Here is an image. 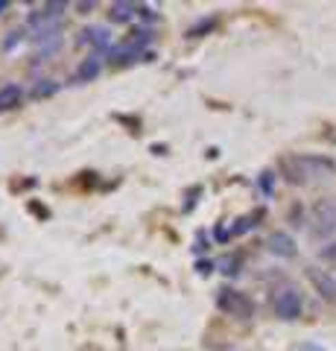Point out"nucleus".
Instances as JSON below:
<instances>
[{"label": "nucleus", "mask_w": 336, "mask_h": 351, "mask_svg": "<svg viewBox=\"0 0 336 351\" xmlns=\"http://www.w3.org/2000/svg\"><path fill=\"white\" fill-rule=\"evenodd\" d=\"M278 170L289 184H305L307 182V170H305V164H301L298 156H284L278 161Z\"/></svg>", "instance_id": "nucleus-8"}, {"label": "nucleus", "mask_w": 336, "mask_h": 351, "mask_svg": "<svg viewBox=\"0 0 336 351\" xmlns=\"http://www.w3.org/2000/svg\"><path fill=\"white\" fill-rule=\"evenodd\" d=\"M96 3H94V0H88V3H77V9H79V12L85 15V12H91V9H94Z\"/></svg>", "instance_id": "nucleus-18"}, {"label": "nucleus", "mask_w": 336, "mask_h": 351, "mask_svg": "<svg viewBox=\"0 0 336 351\" xmlns=\"http://www.w3.org/2000/svg\"><path fill=\"white\" fill-rule=\"evenodd\" d=\"M301 164H305L307 170V179L310 176H316V179H328V176L336 173V161L331 156H313V152H307V156H298Z\"/></svg>", "instance_id": "nucleus-6"}, {"label": "nucleus", "mask_w": 336, "mask_h": 351, "mask_svg": "<svg viewBox=\"0 0 336 351\" xmlns=\"http://www.w3.org/2000/svg\"><path fill=\"white\" fill-rule=\"evenodd\" d=\"M272 307H275V316H278V319L292 322V319H298V316H301L305 299H301V293H298L296 287H284V290H278Z\"/></svg>", "instance_id": "nucleus-3"}, {"label": "nucleus", "mask_w": 336, "mask_h": 351, "mask_svg": "<svg viewBox=\"0 0 336 351\" xmlns=\"http://www.w3.org/2000/svg\"><path fill=\"white\" fill-rule=\"evenodd\" d=\"M79 44H88L91 50H112L114 44H112V32H108L105 27H85L79 32Z\"/></svg>", "instance_id": "nucleus-7"}, {"label": "nucleus", "mask_w": 336, "mask_h": 351, "mask_svg": "<svg viewBox=\"0 0 336 351\" xmlns=\"http://www.w3.org/2000/svg\"><path fill=\"white\" fill-rule=\"evenodd\" d=\"M319 258H322L324 263H333V267H336V240H331L328 246L319 249Z\"/></svg>", "instance_id": "nucleus-14"}, {"label": "nucleus", "mask_w": 336, "mask_h": 351, "mask_svg": "<svg viewBox=\"0 0 336 351\" xmlns=\"http://www.w3.org/2000/svg\"><path fill=\"white\" fill-rule=\"evenodd\" d=\"M21 103H24V88L18 82L0 85V112H12V108H18Z\"/></svg>", "instance_id": "nucleus-9"}, {"label": "nucleus", "mask_w": 336, "mask_h": 351, "mask_svg": "<svg viewBox=\"0 0 336 351\" xmlns=\"http://www.w3.org/2000/svg\"><path fill=\"white\" fill-rule=\"evenodd\" d=\"M260 188H263V193H272V188H275V173L272 170L260 173Z\"/></svg>", "instance_id": "nucleus-15"}, {"label": "nucleus", "mask_w": 336, "mask_h": 351, "mask_svg": "<svg viewBox=\"0 0 336 351\" xmlns=\"http://www.w3.org/2000/svg\"><path fill=\"white\" fill-rule=\"evenodd\" d=\"M307 278L313 284V290H316L324 302H336V278L331 276L328 269H319V267H307Z\"/></svg>", "instance_id": "nucleus-4"}, {"label": "nucleus", "mask_w": 336, "mask_h": 351, "mask_svg": "<svg viewBox=\"0 0 336 351\" xmlns=\"http://www.w3.org/2000/svg\"><path fill=\"white\" fill-rule=\"evenodd\" d=\"M108 18H112V24H129V21L138 18V3H123V0H117V3L108 6Z\"/></svg>", "instance_id": "nucleus-10"}, {"label": "nucleus", "mask_w": 336, "mask_h": 351, "mask_svg": "<svg viewBox=\"0 0 336 351\" xmlns=\"http://www.w3.org/2000/svg\"><path fill=\"white\" fill-rule=\"evenodd\" d=\"M196 269H199V276H211L214 263H211V261H199V263H196Z\"/></svg>", "instance_id": "nucleus-17"}, {"label": "nucleus", "mask_w": 336, "mask_h": 351, "mask_svg": "<svg viewBox=\"0 0 336 351\" xmlns=\"http://www.w3.org/2000/svg\"><path fill=\"white\" fill-rule=\"evenodd\" d=\"M3 9H9V0H0V15H3Z\"/></svg>", "instance_id": "nucleus-19"}, {"label": "nucleus", "mask_w": 336, "mask_h": 351, "mask_svg": "<svg viewBox=\"0 0 336 351\" xmlns=\"http://www.w3.org/2000/svg\"><path fill=\"white\" fill-rule=\"evenodd\" d=\"M216 307L229 316H237V319H252L255 316V302L248 299L246 293L231 290V287L220 290V295H216Z\"/></svg>", "instance_id": "nucleus-2"}, {"label": "nucleus", "mask_w": 336, "mask_h": 351, "mask_svg": "<svg viewBox=\"0 0 336 351\" xmlns=\"http://www.w3.org/2000/svg\"><path fill=\"white\" fill-rule=\"evenodd\" d=\"M100 71H103L100 56H88V59H82V64L77 68V76H73V82H94L96 76H100Z\"/></svg>", "instance_id": "nucleus-11"}, {"label": "nucleus", "mask_w": 336, "mask_h": 351, "mask_svg": "<svg viewBox=\"0 0 336 351\" xmlns=\"http://www.w3.org/2000/svg\"><path fill=\"white\" fill-rule=\"evenodd\" d=\"M222 272H225V276H237V272H240V269H237V267H240V258H225L222 261Z\"/></svg>", "instance_id": "nucleus-16"}, {"label": "nucleus", "mask_w": 336, "mask_h": 351, "mask_svg": "<svg viewBox=\"0 0 336 351\" xmlns=\"http://www.w3.org/2000/svg\"><path fill=\"white\" fill-rule=\"evenodd\" d=\"M56 91H59V82L44 80V82H38L36 88H32V97H36V100H44V97H53Z\"/></svg>", "instance_id": "nucleus-12"}, {"label": "nucleus", "mask_w": 336, "mask_h": 351, "mask_svg": "<svg viewBox=\"0 0 336 351\" xmlns=\"http://www.w3.org/2000/svg\"><path fill=\"white\" fill-rule=\"evenodd\" d=\"M266 249L272 252L275 258H284V261H289V258L298 255V243H296V240H292V234H287V232H272V234H269Z\"/></svg>", "instance_id": "nucleus-5"}, {"label": "nucleus", "mask_w": 336, "mask_h": 351, "mask_svg": "<svg viewBox=\"0 0 336 351\" xmlns=\"http://www.w3.org/2000/svg\"><path fill=\"white\" fill-rule=\"evenodd\" d=\"M153 41V32L149 29H135L129 38H123V41H117L112 50H108V62L112 64H129L135 56H140L144 53V47Z\"/></svg>", "instance_id": "nucleus-1"}, {"label": "nucleus", "mask_w": 336, "mask_h": 351, "mask_svg": "<svg viewBox=\"0 0 336 351\" xmlns=\"http://www.w3.org/2000/svg\"><path fill=\"white\" fill-rule=\"evenodd\" d=\"M24 36H27V32H24V29H12V32H9V38L3 41V50H6V53H12V50L18 47V44H21V41H24Z\"/></svg>", "instance_id": "nucleus-13"}]
</instances>
